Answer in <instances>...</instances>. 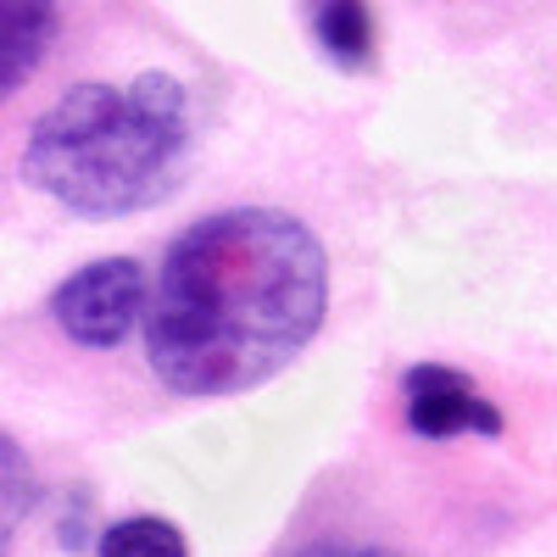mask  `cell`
<instances>
[{
	"mask_svg": "<svg viewBox=\"0 0 557 557\" xmlns=\"http://www.w3.org/2000/svg\"><path fill=\"white\" fill-rule=\"evenodd\" d=\"M330 251L278 207H223L178 228L146 301V362L173 396H246L318 341Z\"/></svg>",
	"mask_w": 557,
	"mask_h": 557,
	"instance_id": "6da1fadb",
	"label": "cell"
},
{
	"mask_svg": "<svg viewBox=\"0 0 557 557\" xmlns=\"http://www.w3.org/2000/svg\"><path fill=\"white\" fill-rule=\"evenodd\" d=\"M196 146L190 89L151 67L134 84H73L45 107L23 139V184L62 212L112 223L178 190Z\"/></svg>",
	"mask_w": 557,
	"mask_h": 557,
	"instance_id": "7a4b0ae2",
	"label": "cell"
},
{
	"mask_svg": "<svg viewBox=\"0 0 557 557\" xmlns=\"http://www.w3.org/2000/svg\"><path fill=\"white\" fill-rule=\"evenodd\" d=\"M146 301H151V273L134 257H101L84 262L78 273H67L57 296H51V318L57 330L84 346V351H112L123 346L139 323H146Z\"/></svg>",
	"mask_w": 557,
	"mask_h": 557,
	"instance_id": "3957f363",
	"label": "cell"
},
{
	"mask_svg": "<svg viewBox=\"0 0 557 557\" xmlns=\"http://www.w3.org/2000/svg\"><path fill=\"white\" fill-rule=\"evenodd\" d=\"M401 396H407V430L418 441H457V435L496 441L507 430L502 407L485 401L474 380L446 362H412L401 374Z\"/></svg>",
	"mask_w": 557,
	"mask_h": 557,
	"instance_id": "277c9868",
	"label": "cell"
},
{
	"mask_svg": "<svg viewBox=\"0 0 557 557\" xmlns=\"http://www.w3.org/2000/svg\"><path fill=\"white\" fill-rule=\"evenodd\" d=\"M57 39V0H0V107L28 84Z\"/></svg>",
	"mask_w": 557,
	"mask_h": 557,
	"instance_id": "5b68a950",
	"label": "cell"
},
{
	"mask_svg": "<svg viewBox=\"0 0 557 557\" xmlns=\"http://www.w3.org/2000/svg\"><path fill=\"white\" fill-rule=\"evenodd\" d=\"M312 39L346 73H368L374 67V51H380L368 0H312Z\"/></svg>",
	"mask_w": 557,
	"mask_h": 557,
	"instance_id": "8992f818",
	"label": "cell"
},
{
	"mask_svg": "<svg viewBox=\"0 0 557 557\" xmlns=\"http://www.w3.org/2000/svg\"><path fill=\"white\" fill-rule=\"evenodd\" d=\"M34 502H39V474H34V462L28 451L0 430V557L12 552V541L23 535L28 513H34Z\"/></svg>",
	"mask_w": 557,
	"mask_h": 557,
	"instance_id": "52a82bcc",
	"label": "cell"
},
{
	"mask_svg": "<svg viewBox=\"0 0 557 557\" xmlns=\"http://www.w3.org/2000/svg\"><path fill=\"white\" fill-rule=\"evenodd\" d=\"M96 557H190V546H184L178 524H168L157 513H128L101 530Z\"/></svg>",
	"mask_w": 557,
	"mask_h": 557,
	"instance_id": "ba28073f",
	"label": "cell"
},
{
	"mask_svg": "<svg viewBox=\"0 0 557 557\" xmlns=\"http://www.w3.org/2000/svg\"><path fill=\"white\" fill-rule=\"evenodd\" d=\"M290 557H391V552H380V546H346V541H318V546H301Z\"/></svg>",
	"mask_w": 557,
	"mask_h": 557,
	"instance_id": "9c48e42d",
	"label": "cell"
}]
</instances>
